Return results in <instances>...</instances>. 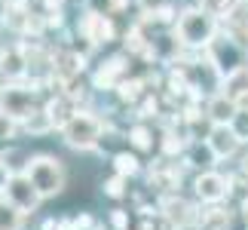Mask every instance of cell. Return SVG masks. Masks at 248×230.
Listing matches in <instances>:
<instances>
[{"label": "cell", "mask_w": 248, "mask_h": 230, "mask_svg": "<svg viewBox=\"0 0 248 230\" xmlns=\"http://www.w3.org/2000/svg\"><path fill=\"white\" fill-rule=\"evenodd\" d=\"M175 34H178V40L187 52H205L208 43L221 34V18H215L199 3L184 6L175 16Z\"/></svg>", "instance_id": "cell-1"}, {"label": "cell", "mask_w": 248, "mask_h": 230, "mask_svg": "<svg viewBox=\"0 0 248 230\" xmlns=\"http://www.w3.org/2000/svg\"><path fill=\"white\" fill-rule=\"evenodd\" d=\"M22 169L34 181V187L43 194V199L62 197L64 187H68V169H64V163L55 153H31Z\"/></svg>", "instance_id": "cell-2"}, {"label": "cell", "mask_w": 248, "mask_h": 230, "mask_svg": "<svg viewBox=\"0 0 248 230\" xmlns=\"http://www.w3.org/2000/svg\"><path fill=\"white\" fill-rule=\"evenodd\" d=\"M104 129H108V120L98 117V114L89 111V108H80L59 132H62V141L68 148L80 150V153H89V150H98Z\"/></svg>", "instance_id": "cell-3"}, {"label": "cell", "mask_w": 248, "mask_h": 230, "mask_svg": "<svg viewBox=\"0 0 248 230\" xmlns=\"http://www.w3.org/2000/svg\"><path fill=\"white\" fill-rule=\"evenodd\" d=\"M37 108H40V101H37V83L6 80L3 86H0V111L25 120V117H31Z\"/></svg>", "instance_id": "cell-4"}, {"label": "cell", "mask_w": 248, "mask_h": 230, "mask_svg": "<svg viewBox=\"0 0 248 230\" xmlns=\"http://www.w3.org/2000/svg\"><path fill=\"white\" fill-rule=\"evenodd\" d=\"M208 62H212V68L221 74V77H227L230 71H236V68H242V65L248 62V52L242 49L239 43L233 40V37H227L224 31L215 37L212 43H208V49L202 52Z\"/></svg>", "instance_id": "cell-5"}, {"label": "cell", "mask_w": 248, "mask_h": 230, "mask_svg": "<svg viewBox=\"0 0 248 230\" xmlns=\"http://www.w3.org/2000/svg\"><path fill=\"white\" fill-rule=\"evenodd\" d=\"M230 187H233V175H221L217 169L196 172L193 178V197L202 206H221L224 199H230Z\"/></svg>", "instance_id": "cell-6"}, {"label": "cell", "mask_w": 248, "mask_h": 230, "mask_svg": "<svg viewBox=\"0 0 248 230\" xmlns=\"http://www.w3.org/2000/svg\"><path fill=\"white\" fill-rule=\"evenodd\" d=\"M3 197L9 199L13 206H18L25 215H34L37 209H40V203H43V194L34 187V181L28 178V172L25 169H18L13 178H9V184H6V190H3Z\"/></svg>", "instance_id": "cell-7"}, {"label": "cell", "mask_w": 248, "mask_h": 230, "mask_svg": "<svg viewBox=\"0 0 248 230\" xmlns=\"http://www.w3.org/2000/svg\"><path fill=\"white\" fill-rule=\"evenodd\" d=\"M77 37H83L86 43L92 46H108L117 37V28H113V16H101V13H86L77 22Z\"/></svg>", "instance_id": "cell-8"}, {"label": "cell", "mask_w": 248, "mask_h": 230, "mask_svg": "<svg viewBox=\"0 0 248 230\" xmlns=\"http://www.w3.org/2000/svg\"><path fill=\"white\" fill-rule=\"evenodd\" d=\"M159 212H163L178 230H187V227L199 224V212H196V206L190 203V199H184L181 194H166L163 199H159Z\"/></svg>", "instance_id": "cell-9"}, {"label": "cell", "mask_w": 248, "mask_h": 230, "mask_svg": "<svg viewBox=\"0 0 248 230\" xmlns=\"http://www.w3.org/2000/svg\"><path fill=\"white\" fill-rule=\"evenodd\" d=\"M205 141L212 145V150L217 153V160H230L239 153V148L245 145V141L239 138V132L233 129V123H212L208 126V135Z\"/></svg>", "instance_id": "cell-10"}, {"label": "cell", "mask_w": 248, "mask_h": 230, "mask_svg": "<svg viewBox=\"0 0 248 230\" xmlns=\"http://www.w3.org/2000/svg\"><path fill=\"white\" fill-rule=\"evenodd\" d=\"M0 77L3 80H28V52L25 46H0Z\"/></svg>", "instance_id": "cell-11"}, {"label": "cell", "mask_w": 248, "mask_h": 230, "mask_svg": "<svg viewBox=\"0 0 248 230\" xmlns=\"http://www.w3.org/2000/svg\"><path fill=\"white\" fill-rule=\"evenodd\" d=\"M43 111L49 114L52 126H55V129H62L64 123H68V120L74 117V114L80 111V101H77V99H71V95L64 92V89H55V92L49 95V99L43 101Z\"/></svg>", "instance_id": "cell-12"}, {"label": "cell", "mask_w": 248, "mask_h": 230, "mask_svg": "<svg viewBox=\"0 0 248 230\" xmlns=\"http://www.w3.org/2000/svg\"><path fill=\"white\" fill-rule=\"evenodd\" d=\"M221 89L236 101V108H239V111L248 108V62L242 65V68H236V71H230V74L224 77Z\"/></svg>", "instance_id": "cell-13"}, {"label": "cell", "mask_w": 248, "mask_h": 230, "mask_svg": "<svg viewBox=\"0 0 248 230\" xmlns=\"http://www.w3.org/2000/svg\"><path fill=\"white\" fill-rule=\"evenodd\" d=\"M184 163L190 169H196V172H205V169H215V163H217V153L212 150V145L202 138V141H190L187 150H184Z\"/></svg>", "instance_id": "cell-14"}, {"label": "cell", "mask_w": 248, "mask_h": 230, "mask_svg": "<svg viewBox=\"0 0 248 230\" xmlns=\"http://www.w3.org/2000/svg\"><path fill=\"white\" fill-rule=\"evenodd\" d=\"M221 31L227 37H233V40L248 52V3H239V9H236L233 16L224 18V22H221Z\"/></svg>", "instance_id": "cell-15"}, {"label": "cell", "mask_w": 248, "mask_h": 230, "mask_svg": "<svg viewBox=\"0 0 248 230\" xmlns=\"http://www.w3.org/2000/svg\"><path fill=\"white\" fill-rule=\"evenodd\" d=\"M236 111H239V108H236V101L224 89L215 92L212 99L205 101V114H208V120H212V123H233Z\"/></svg>", "instance_id": "cell-16"}, {"label": "cell", "mask_w": 248, "mask_h": 230, "mask_svg": "<svg viewBox=\"0 0 248 230\" xmlns=\"http://www.w3.org/2000/svg\"><path fill=\"white\" fill-rule=\"evenodd\" d=\"M22 227H25V212L0 194V230H22Z\"/></svg>", "instance_id": "cell-17"}, {"label": "cell", "mask_w": 248, "mask_h": 230, "mask_svg": "<svg viewBox=\"0 0 248 230\" xmlns=\"http://www.w3.org/2000/svg\"><path fill=\"white\" fill-rule=\"evenodd\" d=\"M22 132H28V135H46V132H55L52 120H49V114L43 111V104L31 114V117H25V120H22Z\"/></svg>", "instance_id": "cell-18"}, {"label": "cell", "mask_w": 248, "mask_h": 230, "mask_svg": "<svg viewBox=\"0 0 248 230\" xmlns=\"http://www.w3.org/2000/svg\"><path fill=\"white\" fill-rule=\"evenodd\" d=\"M113 172L123 178H132V175H138L141 172V160H138V153H129L126 148H123L120 153H113Z\"/></svg>", "instance_id": "cell-19"}, {"label": "cell", "mask_w": 248, "mask_h": 230, "mask_svg": "<svg viewBox=\"0 0 248 230\" xmlns=\"http://www.w3.org/2000/svg\"><path fill=\"white\" fill-rule=\"evenodd\" d=\"M126 135H129V145L132 148H138V150H154V129L147 126V123H135V126H129L126 129Z\"/></svg>", "instance_id": "cell-20"}, {"label": "cell", "mask_w": 248, "mask_h": 230, "mask_svg": "<svg viewBox=\"0 0 248 230\" xmlns=\"http://www.w3.org/2000/svg\"><path fill=\"white\" fill-rule=\"evenodd\" d=\"M18 132H22V120L6 114V111H0V150H6V145L16 141Z\"/></svg>", "instance_id": "cell-21"}, {"label": "cell", "mask_w": 248, "mask_h": 230, "mask_svg": "<svg viewBox=\"0 0 248 230\" xmlns=\"http://www.w3.org/2000/svg\"><path fill=\"white\" fill-rule=\"evenodd\" d=\"M196 3L202 6V9H208L215 18H221V22H224L227 16H233L236 9H239L242 0H196Z\"/></svg>", "instance_id": "cell-22"}, {"label": "cell", "mask_w": 248, "mask_h": 230, "mask_svg": "<svg viewBox=\"0 0 248 230\" xmlns=\"http://www.w3.org/2000/svg\"><path fill=\"white\" fill-rule=\"evenodd\" d=\"M126 184H129V178H123V175H117V172H113V178L101 181V190H104L108 197L120 199V197H126Z\"/></svg>", "instance_id": "cell-23"}, {"label": "cell", "mask_w": 248, "mask_h": 230, "mask_svg": "<svg viewBox=\"0 0 248 230\" xmlns=\"http://www.w3.org/2000/svg\"><path fill=\"white\" fill-rule=\"evenodd\" d=\"M120 6H123V0H89V9L101 13V16H113Z\"/></svg>", "instance_id": "cell-24"}, {"label": "cell", "mask_w": 248, "mask_h": 230, "mask_svg": "<svg viewBox=\"0 0 248 230\" xmlns=\"http://www.w3.org/2000/svg\"><path fill=\"white\" fill-rule=\"evenodd\" d=\"M18 169H13V163L6 160V150H0V194L6 190V184H9V178L16 175Z\"/></svg>", "instance_id": "cell-25"}, {"label": "cell", "mask_w": 248, "mask_h": 230, "mask_svg": "<svg viewBox=\"0 0 248 230\" xmlns=\"http://www.w3.org/2000/svg\"><path fill=\"white\" fill-rule=\"evenodd\" d=\"M233 129L239 132V138L248 141V108L245 111H236V117H233Z\"/></svg>", "instance_id": "cell-26"}, {"label": "cell", "mask_w": 248, "mask_h": 230, "mask_svg": "<svg viewBox=\"0 0 248 230\" xmlns=\"http://www.w3.org/2000/svg\"><path fill=\"white\" fill-rule=\"evenodd\" d=\"M242 3H248V0H242Z\"/></svg>", "instance_id": "cell-27"}]
</instances>
